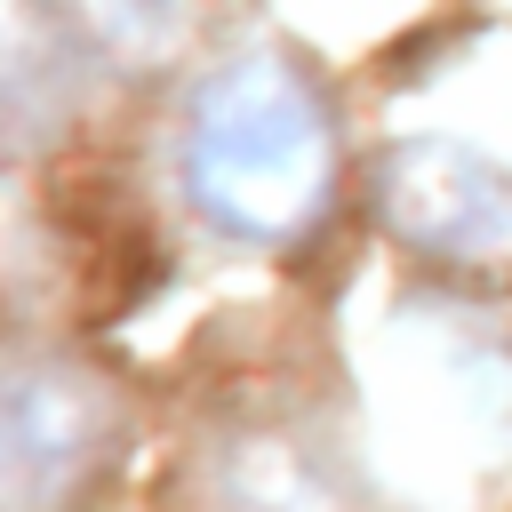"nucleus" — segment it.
<instances>
[{
  "instance_id": "2",
  "label": "nucleus",
  "mask_w": 512,
  "mask_h": 512,
  "mask_svg": "<svg viewBox=\"0 0 512 512\" xmlns=\"http://www.w3.org/2000/svg\"><path fill=\"white\" fill-rule=\"evenodd\" d=\"M120 400L56 360L0 368V480L24 496H72L112 464Z\"/></svg>"
},
{
  "instance_id": "1",
  "label": "nucleus",
  "mask_w": 512,
  "mask_h": 512,
  "mask_svg": "<svg viewBox=\"0 0 512 512\" xmlns=\"http://www.w3.org/2000/svg\"><path fill=\"white\" fill-rule=\"evenodd\" d=\"M184 184L240 240H288L328 200V112L280 56H232L184 120Z\"/></svg>"
},
{
  "instance_id": "3",
  "label": "nucleus",
  "mask_w": 512,
  "mask_h": 512,
  "mask_svg": "<svg viewBox=\"0 0 512 512\" xmlns=\"http://www.w3.org/2000/svg\"><path fill=\"white\" fill-rule=\"evenodd\" d=\"M376 208L408 248L488 256L512 240V168L456 136H408L376 168Z\"/></svg>"
}]
</instances>
